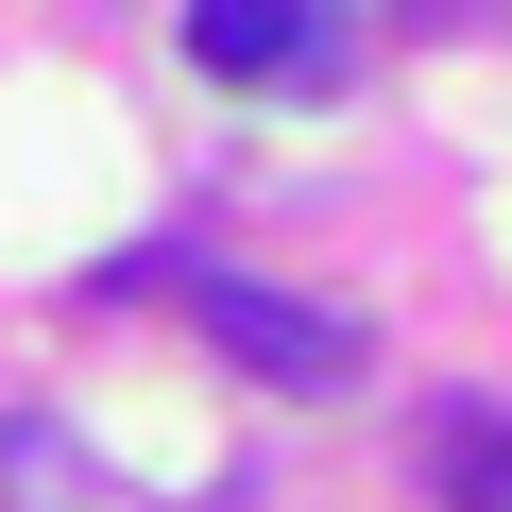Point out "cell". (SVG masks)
Here are the masks:
<instances>
[{"mask_svg":"<svg viewBox=\"0 0 512 512\" xmlns=\"http://www.w3.org/2000/svg\"><path fill=\"white\" fill-rule=\"evenodd\" d=\"M188 325H205L239 376H274V393H342V376H359V325H342V308L256 291V274H188Z\"/></svg>","mask_w":512,"mask_h":512,"instance_id":"6da1fadb","label":"cell"},{"mask_svg":"<svg viewBox=\"0 0 512 512\" xmlns=\"http://www.w3.org/2000/svg\"><path fill=\"white\" fill-rule=\"evenodd\" d=\"M188 52L222 86H325L342 69V18H325V0H188Z\"/></svg>","mask_w":512,"mask_h":512,"instance_id":"7a4b0ae2","label":"cell"}]
</instances>
